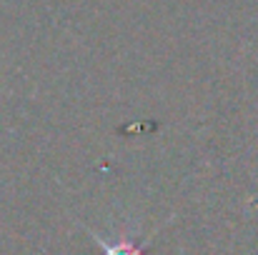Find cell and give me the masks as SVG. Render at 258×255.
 Returning a JSON list of instances; mask_svg holds the SVG:
<instances>
[{"mask_svg":"<svg viewBox=\"0 0 258 255\" xmlns=\"http://www.w3.org/2000/svg\"><path fill=\"white\" fill-rule=\"evenodd\" d=\"M90 235H93V240L103 248V255H146V243L138 245L136 240H128V238H120V240H115V243H108V240H103V238L95 235V233H90Z\"/></svg>","mask_w":258,"mask_h":255,"instance_id":"1","label":"cell"}]
</instances>
